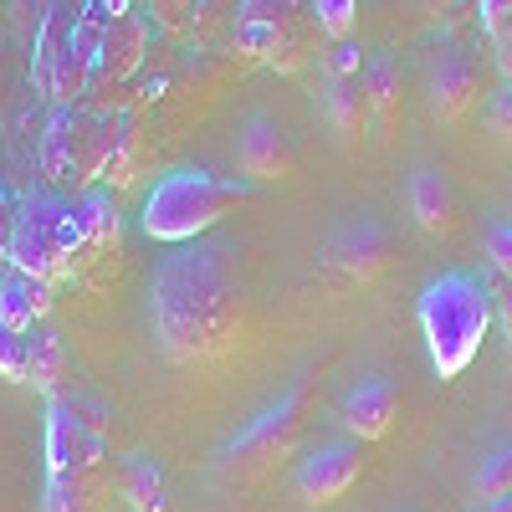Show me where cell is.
Masks as SVG:
<instances>
[{
    "mask_svg": "<svg viewBox=\"0 0 512 512\" xmlns=\"http://www.w3.org/2000/svg\"><path fill=\"white\" fill-rule=\"evenodd\" d=\"M236 164L251 185H287L297 180V144L272 113H251L236 139Z\"/></svg>",
    "mask_w": 512,
    "mask_h": 512,
    "instance_id": "obj_11",
    "label": "cell"
},
{
    "mask_svg": "<svg viewBox=\"0 0 512 512\" xmlns=\"http://www.w3.org/2000/svg\"><path fill=\"white\" fill-rule=\"evenodd\" d=\"M47 6L52 0H11V36L21 41V47H31L41 21H47Z\"/></svg>",
    "mask_w": 512,
    "mask_h": 512,
    "instance_id": "obj_29",
    "label": "cell"
},
{
    "mask_svg": "<svg viewBox=\"0 0 512 512\" xmlns=\"http://www.w3.org/2000/svg\"><path fill=\"white\" fill-rule=\"evenodd\" d=\"M144 57H149V21H144V16H118V21H108L88 108H93V113H123V98H118V93H128V82L139 77Z\"/></svg>",
    "mask_w": 512,
    "mask_h": 512,
    "instance_id": "obj_8",
    "label": "cell"
},
{
    "mask_svg": "<svg viewBox=\"0 0 512 512\" xmlns=\"http://www.w3.org/2000/svg\"><path fill=\"white\" fill-rule=\"evenodd\" d=\"M308 21L328 41H354L359 26V0H308Z\"/></svg>",
    "mask_w": 512,
    "mask_h": 512,
    "instance_id": "obj_26",
    "label": "cell"
},
{
    "mask_svg": "<svg viewBox=\"0 0 512 512\" xmlns=\"http://www.w3.org/2000/svg\"><path fill=\"white\" fill-rule=\"evenodd\" d=\"M103 31H108V16L98 6H82L77 21H72V36L52 67V82H47V103L52 108H88V93H93V72H98V52H103Z\"/></svg>",
    "mask_w": 512,
    "mask_h": 512,
    "instance_id": "obj_10",
    "label": "cell"
},
{
    "mask_svg": "<svg viewBox=\"0 0 512 512\" xmlns=\"http://www.w3.org/2000/svg\"><path fill=\"white\" fill-rule=\"evenodd\" d=\"M72 21H77V16L62 6V0H52V6H47V21H41V31H36V41H31V88H36V93H47L52 67H57L67 36H72Z\"/></svg>",
    "mask_w": 512,
    "mask_h": 512,
    "instance_id": "obj_24",
    "label": "cell"
},
{
    "mask_svg": "<svg viewBox=\"0 0 512 512\" xmlns=\"http://www.w3.org/2000/svg\"><path fill=\"white\" fill-rule=\"evenodd\" d=\"M497 323H502L507 344H512V282H502V287H497Z\"/></svg>",
    "mask_w": 512,
    "mask_h": 512,
    "instance_id": "obj_35",
    "label": "cell"
},
{
    "mask_svg": "<svg viewBox=\"0 0 512 512\" xmlns=\"http://www.w3.org/2000/svg\"><path fill=\"white\" fill-rule=\"evenodd\" d=\"M67 379H72V359L67 344L52 323H36L31 328V344H26V384L41 400H62L67 395Z\"/></svg>",
    "mask_w": 512,
    "mask_h": 512,
    "instance_id": "obj_21",
    "label": "cell"
},
{
    "mask_svg": "<svg viewBox=\"0 0 512 512\" xmlns=\"http://www.w3.org/2000/svg\"><path fill=\"white\" fill-rule=\"evenodd\" d=\"M364 52L354 47V41H333V52H328V67H323V77H364Z\"/></svg>",
    "mask_w": 512,
    "mask_h": 512,
    "instance_id": "obj_32",
    "label": "cell"
},
{
    "mask_svg": "<svg viewBox=\"0 0 512 512\" xmlns=\"http://www.w3.org/2000/svg\"><path fill=\"white\" fill-rule=\"evenodd\" d=\"M52 292H57L52 282H41V277L11 267L6 277H0V323L31 333L36 323H47V318H52V308H57V297H52Z\"/></svg>",
    "mask_w": 512,
    "mask_h": 512,
    "instance_id": "obj_22",
    "label": "cell"
},
{
    "mask_svg": "<svg viewBox=\"0 0 512 512\" xmlns=\"http://www.w3.org/2000/svg\"><path fill=\"white\" fill-rule=\"evenodd\" d=\"M477 26H482V36L497 47L502 31L512 26V0H477Z\"/></svg>",
    "mask_w": 512,
    "mask_h": 512,
    "instance_id": "obj_31",
    "label": "cell"
},
{
    "mask_svg": "<svg viewBox=\"0 0 512 512\" xmlns=\"http://www.w3.org/2000/svg\"><path fill=\"white\" fill-rule=\"evenodd\" d=\"M415 323L425 338V354H431V369L441 379L466 374L487 344V333L497 323V287L487 272H466L451 267L441 277H431L415 297Z\"/></svg>",
    "mask_w": 512,
    "mask_h": 512,
    "instance_id": "obj_2",
    "label": "cell"
},
{
    "mask_svg": "<svg viewBox=\"0 0 512 512\" xmlns=\"http://www.w3.org/2000/svg\"><path fill=\"white\" fill-rule=\"evenodd\" d=\"M410 216L425 236H451L461 226V200H456V190L441 169L420 164L410 175Z\"/></svg>",
    "mask_w": 512,
    "mask_h": 512,
    "instance_id": "obj_19",
    "label": "cell"
},
{
    "mask_svg": "<svg viewBox=\"0 0 512 512\" xmlns=\"http://www.w3.org/2000/svg\"><path fill=\"white\" fill-rule=\"evenodd\" d=\"M420 6H425V11H431V16H441V11L451 6V0H420Z\"/></svg>",
    "mask_w": 512,
    "mask_h": 512,
    "instance_id": "obj_40",
    "label": "cell"
},
{
    "mask_svg": "<svg viewBox=\"0 0 512 512\" xmlns=\"http://www.w3.org/2000/svg\"><path fill=\"white\" fill-rule=\"evenodd\" d=\"M144 169H149V149H144V134H139V123L134 113H118V144H113V159L103 169V185L118 195V190H134L144 180Z\"/></svg>",
    "mask_w": 512,
    "mask_h": 512,
    "instance_id": "obj_23",
    "label": "cell"
},
{
    "mask_svg": "<svg viewBox=\"0 0 512 512\" xmlns=\"http://www.w3.org/2000/svg\"><path fill=\"white\" fill-rule=\"evenodd\" d=\"M364 88H369V113H374V139L384 149L400 144V123H405V72L390 52H374L364 67Z\"/></svg>",
    "mask_w": 512,
    "mask_h": 512,
    "instance_id": "obj_17",
    "label": "cell"
},
{
    "mask_svg": "<svg viewBox=\"0 0 512 512\" xmlns=\"http://www.w3.org/2000/svg\"><path fill=\"white\" fill-rule=\"evenodd\" d=\"M497 67H502V77L512 82V26H507L502 41H497Z\"/></svg>",
    "mask_w": 512,
    "mask_h": 512,
    "instance_id": "obj_37",
    "label": "cell"
},
{
    "mask_svg": "<svg viewBox=\"0 0 512 512\" xmlns=\"http://www.w3.org/2000/svg\"><path fill=\"white\" fill-rule=\"evenodd\" d=\"M72 216H77V236H82V262H103L123 246V210L113 190H88L72 200Z\"/></svg>",
    "mask_w": 512,
    "mask_h": 512,
    "instance_id": "obj_18",
    "label": "cell"
},
{
    "mask_svg": "<svg viewBox=\"0 0 512 512\" xmlns=\"http://www.w3.org/2000/svg\"><path fill=\"white\" fill-rule=\"evenodd\" d=\"M323 369H328V364H308L277 400H267V405L256 410L241 431L221 446L216 461H221V477H226V482L251 487V482L272 477L282 461L297 456V441H303L308 420H313V405H318V390H323Z\"/></svg>",
    "mask_w": 512,
    "mask_h": 512,
    "instance_id": "obj_4",
    "label": "cell"
},
{
    "mask_svg": "<svg viewBox=\"0 0 512 512\" xmlns=\"http://www.w3.org/2000/svg\"><path fill=\"white\" fill-rule=\"evenodd\" d=\"M149 323L175 369H205L246 338L241 251L226 241H185L154 267Z\"/></svg>",
    "mask_w": 512,
    "mask_h": 512,
    "instance_id": "obj_1",
    "label": "cell"
},
{
    "mask_svg": "<svg viewBox=\"0 0 512 512\" xmlns=\"http://www.w3.org/2000/svg\"><path fill=\"white\" fill-rule=\"evenodd\" d=\"M144 6H149V16H159V21H175L190 0H144Z\"/></svg>",
    "mask_w": 512,
    "mask_h": 512,
    "instance_id": "obj_36",
    "label": "cell"
},
{
    "mask_svg": "<svg viewBox=\"0 0 512 512\" xmlns=\"http://www.w3.org/2000/svg\"><path fill=\"white\" fill-rule=\"evenodd\" d=\"M6 262L16 272H31L41 282L62 287L77 262H82V236H77V216H72V200L62 190H26L16 205V231L6 246Z\"/></svg>",
    "mask_w": 512,
    "mask_h": 512,
    "instance_id": "obj_6",
    "label": "cell"
},
{
    "mask_svg": "<svg viewBox=\"0 0 512 512\" xmlns=\"http://www.w3.org/2000/svg\"><path fill=\"white\" fill-rule=\"evenodd\" d=\"M323 118L333 128L338 149L359 159L374 134V113H369V88L364 77H323Z\"/></svg>",
    "mask_w": 512,
    "mask_h": 512,
    "instance_id": "obj_16",
    "label": "cell"
},
{
    "mask_svg": "<svg viewBox=\"0 0 512 512\" xmlns=\"http://www.w3.org/2000/svg\"><path fill=\"white\" fill-rule=\"evenodd\" d=\"M477 103H482V62L461 47H446L441 62L431 67V113L456 128L472 118Z\"/></svg>",
    "mask_w": 512,
    "mask_h": 512,
    "instance_id": "obj_15",
    "label": "cell"
},
{
    "mask_svg": "<svg viewBox=\"0 0 512 512\" xmlns=\"http://www.w3.org/2000/svg\"><path fill=\"white\" fill-rule=\"evenodd\" d=\"M93 6H98L108 21H118V16H134V0H93Z\"/></svg>",
    "mask_w": 512,
    "mask_h": 512,
    "instance_id": "obj_38",
    "label": "cell"
},
{
    "mask_svg": "<svg viewBox=\"0 0 512 512\" xmlns=\"http://www.w3.org/2000/svg\"><path fill=\"white\" fill-rule=\"evenodd\" d=\"M118 497L128 502V512H180L164 466L154 456H139V451L118 456Z\"/></svg>",
    "mask_w": 512,
    "mask_h": 512,
    "instance_id": "obj_20",
    "label": "cell"
},
{
    "mask_svg": "<svg viewBox=\"0 0 512 512\" xmlns=\"http://www.w3.org/2000/svg\"><path fill=\"white\" fill-rule=\"evenodd\" d=\"M323 262L349 282H379L395 267V231L374 216H349L323 236Z\"/></svg>",
    "mask_w": 512,
    "mask_h": 512,
    "instance_id": "obj_9",
    "label": "cell"
},
{
    "mask_svg": "<svg viewBox=\"0 0 512 512\" xmlns=\"http://www.w3.org/2000/svg\"><path fill=\"white\" fill-rule=\"evenodd\" d=\"M487 128L497 144H512V82L502 77V88L487 98Z\"/></svg>",
    "mask_w": 512,
    "mask_h": 512,
    "instance_id": "obj_30",
    "label": "cell"
},
{
    "mask_svg": "<svg viewBox=\"0 0 512 512\" xmlns=\"http://www.w3.org/2000/svg\"><path fill=\"white\" fill-rule=\"evenodd\" d=\"M472 492L477 502H497L502 492H512V441H497L472 472Z\"/></svg>",
    "mask_w": 512,
    "mask_h": 512,
    "instance_id": "obj_25",
    "label": "cell"
},
{
    "mask_svg": "<svg viewBox=\"0 0 512 512\" xmlns=\"http://www.w3.org/2000/svg\"><path fill=\"white\" fill-rule=\"evenodd\" d=\"M482 256H487V267H492L502 282H512V221H507V216H492V221H487V231H482Z\"/></svg>",
    "mask_w": 512,
    "mask_h": 512,
    "instance_id": "obj_27",
    "label": "cell"
},
{
    "mask_svg": "<svg viewBox=\"0 0 512 512\" xmlns=\"http://www.w3.org/2000/svg\"><path fill=\"white\" fill-rule=\"evenodd\" d=\"M118 144V113H93V108H52L36 139V164L52 190L62 195H88L103 185V169Z\"/></svg>",
    "mask_w": 512,
    "mask_h": 512,
    "instance_id": "obj_5",
    "label": "cell"
},
{
    "mask_svg": "<svg viewBox=\"0 0 512 512\" xmlns=\"http://www.w3.org/2000/svg\"><path fill=\"white\" fill-rule=\"evenodd\" d=\"M16 195L6 190V185H0V256H6V246H11V231H16Z\"/></svg>",
    "mask_w": 512,
    "mask_h": 512,
    "instance_id": "obj_33",
    "label": "cell"
},
{
    "mask_svg": "<svg viewBox=\"0 0 512 512\" xmlns=\"http://www.w3.org/2000/svg\"><path fill=\"white\" fill-rule=\"evenodd\" d=\"M118 492V461L98 456V461H82L72 472L47 477V492H41V512H108Z\"/></svg>",
    "mask_w": 512,
    "mask_h": 512,
    "instance_id": "obj_14",
    "label": "cell"
},
{
    "mask_svg": "<svg viewBox=\"0 0 512 512\" xmlns=\"http://www.w3.org/2000/svg\"><path fill=\"white\" fill-rule=\"evenodd\" d=\"M400 420V384L369 374L359 384H349L344 400H338V425L354 436V441H384Z\"/></svg>",
    "mask_w": 512,
    "mask_h": 512,
    "instance_id": "obj_13",
    "label": "cell"
},
{
    "mask_svg": "<svg viewBox=\"0 0 512 512\" xmlns=\"http://www.w3.org/2000/svg\"><path fill=\"white\" fill-rule=\"evenodd\" d=\"M26 344H31V333L0 323V379L26 384Z\"/></svg>",
    "mask_w": 512,
    "mask_h": 512,
    "instance_id": "obj_28",
    "label": "cell"
},
{
    "mask_svg": "<svg viewBox=\"0 0 512 512\" xmlns=\"http://www.w3.org/2000/svg\"><path fill=\"white\" fill-rule=\"evenodd\" d=\"M364 477V456L354 441H323L313 446L303 461H297V497H303L308 507H333V502H344L354 492V482Z\"/></svg>",
    "mask_w": 512,
    "mask_h": 512,
    "instance_id": "obj_12",
    "label": "cell"
},
{
    "mask_svg": "<svg viewBox=\"0 0 512 512\" xmlns=\"http://www.w3.org/2000/svg\"><path fill=\"white\" fill-rule=\"evenodd\" d=\"M11 77H16V57H11L6 41H0V108L11 103Z\"/></svg>",
    "mask_w": 512,
    "mask_h": 512,
    "instance_id": "obj_34",
    "label": "cell"
},
{
    "mask_svg": "<svg viewBox=\"0 0 512 512\" xmlns=\"http://www.w3.org/2000/svg\"><path fill=\"white\" fill-rule=\"evenodd\" d=\"M487 512H512V492H502L497 502H487Z\"/></svg>",
    "mask_w": 512,
    "mask_h": 512,
    "instance_id": "obj_39",
    "label": "cell"
},
{
    "mask_svg": "<svg viewBox=\"0 0 512 512\" xmlns=\"http://www.w3.org/2000/svg\"><path fill=\"white\" fill-rule=\"evenodd\" d=\"M251 200H256L251 180H226V175H216V169L175 164V169H164V175L149 185L139 226H144L149 241L185 246V241H200V231L236 216V210L251 205Z\"/></svg>",
    "mask_w": 512,
    "mask_h": 512,
    "instance_id": "obj_3",
    "label": "cell"
},
{
    "mask_svg": "<svg viewBox=\"0 0 512 512\" xmlns=\"http://www.w3.org/2000/svg\"><path fill=\"white\" fill-rule=\"evenodd\" d=\"M313 21H303L297 0H241V16L231 26V52L251 67L303 72L313 57Z\"/></svg>",
    "mask_w": 512,
    "mask_h": 512,
    "instance_id": "obj_7",
    "label": "cell"
}]
</instances>
